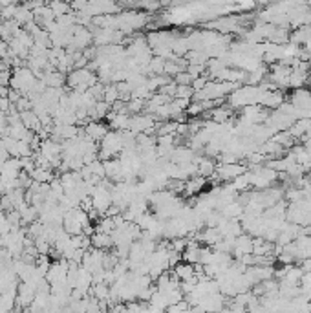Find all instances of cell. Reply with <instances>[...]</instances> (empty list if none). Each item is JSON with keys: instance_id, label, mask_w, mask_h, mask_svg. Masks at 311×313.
<instances>
[{"instance_id": "obj_6", "label": "cell", "mask_w": 311, "mask_h": 313, "mask_svg": "<svg viewBox=\"0 0 311 313\" xmlns=\"http://www.w3.org/2000/svg\"><path fill=\"white\" fill-rule=\"evenodd\" d=\"M15 21H17L21 26L30 24V22L35 21V19H33V11H30V9L26 8V6H18L17 13H15Z\"/></svg>"}, {"instance_id": "obj_8", "label": "cell", "mask_w": 311, "mask_h": 313, "mask_svg": "<svg viewBox=\"0 0 311 313\" xmlns=\"http://www.w3.org/2000/svg\"><path fill=\"white\" fill-rule=\"evenodd\" d=\"M48 8L53 11V15H55V19H59V17H63V15H68V13H72L70 11V4H63V2H51V4H48Z\"/></svg>"}, {"instance_id": "obj_5", "label": "cell", "mask_w": 311, "mask_h": 313, "mask_svg": "<svg viewBox=\"0 0 311 313\" xmlns=\"http://www.w3.org/2000/svg\"><path fill=\"white\" fill-rule=\"evenodd\" d=\"M203 187H205V178H202V176H194V178H190V180L185 183L183 192H185V196H194V194H198Z\"/></svg>"}, {"instance_id": "obj_11", "label": "cell", "mask_w": 311, "mask_h": 313, "mask_svg": "<svg viewBox=\"0 0 311 313\" xmlns=\"http://www.w3.org/2000/svg\"><path fill=\"white\" fill-rule=\"evenodd\" d=\"M307 76H311V66H309V71H307Z\"/></svg>"}, {"instance_id": "obj_7", "label": "cell", "mask_w": 311, "mask_h": 313, "mask_svg": "<svg viewBox=\"0 0 311 313\" xmlns=\"http://www.w3.org/2000/svg\"><path fill=\"white\" fill-rule=\"evenodd\" d=\"M103 101H105L106 104H110V106H112L115 101H119V92L115 84H106L105 94H103Z\"/></svg>"}, {"instance_id": "obj_1", "label": "cell", "mask_w": 311, "mask_h": 313, "mask_svg": "<svg viewBox=\"0 0 311 313\" xmlns=\"http://www.w3.org/2000/svg\"><path fill=\"white\" fill-rule=\"evenodd\" d=\"M242 174H245V167L238 163H222L220 167H216L215 172V176H218L223 181H232Z\"/></svg>"}, {"instance_id": "obj_4", "label": "cell", "mask_w": 311, "mask_h": 313, "mask_svg": "<svg viewBox=\"0 0 311 313\" xmlns=\"http://www.w3.org/2000/svg\"><path fill=\"white\" fill-rule=\"evenodd\" d=\"M196 165H198V174L202 178H209V176H215L216 172V165L212 159L209 158H202V159H196Z\"/></svg>"}, {"instance_id": "obj_9", "label": "cell", "mask_w": 311, "mask_h": 313, "mask_svg": "<svg viewBox=\"0 0 311 313\" xmlns=\"http://www.w3.org/2000/svg\"><path fill=\"white\" fill-rule=\"evenodd\" d=\"M174 99L192 101V99H194V90H192V86H178V88H176V97H174Z\"/></svg>"}, {"instance_id": "obj_10", "label": "cell", "mask_w": 311, "mask_h": 313, "mask_svg": "<svg viewBox=\"0 0 311 313\" xmlns=\"http://www.w3.org/2000/svg\"><path fill=\"white\" fill-rule=\"evenodd\" d=\"M106 313H126V304H123V302H115V304L110 306Z\"/></svg>"}, {"instance_id": "obj_3", "label": "cell", "mask_w": 311, "mask_h": 313, "mask_svg": "<svg viewBox=\"0 0 311 313\" xmlns=\"http://www.w3.org/2000/svg\"><path fill=\"white\" fill-rule=\"evenodd\" d=\"M92 240V247L99 251H108L110 247H114V240H112V234H105V233H93L90 236Z\"/></svg>"}, {"instance_id": "obj_2", "label": "cell", "mask_w": 311, "mask_h": 313, "mask_svg": "<svg viewBox=\"0 0 311 313\" xmlns=\"http://www.w3.org/2000/svg\"><path fill=\"white\" fill-rule=\"evenodd\" d=\"M106 134H108V126L101 121H90L88 125L84 126V136L95 143H101Z\"/></svg>"}]
</instances>
